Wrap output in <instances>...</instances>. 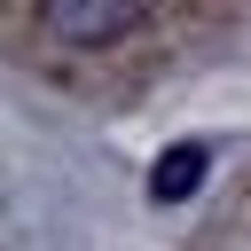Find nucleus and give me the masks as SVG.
Instances as JSON below:
<instances>
[{
  "mask_svg": "<svg viewBox=\"0 0 251 251\" xmlns=\"http://www.w3.org/2000/svg\"><path fill=\"white\" fill-rule=\"evenodd\" d=\"M204 157H212V141H180V149H165V157H157V173H149V196H157V204H180V196H196V180H204Z\"/></svg>",
  "mask_w": 251,
  "mask_h": 251,
  "instance_id": "obj_2",
  "label": "nucleus"
},
{
  "mask_svg": "<svg viewBox=\"0 0 251 251\" xmlns=\"http://www.w3.org/2000/svg\"><path fill=\"white\" fill-rule=\"evenodd\" d=\"M31 8H39V31L63 47H110L149 16V0H31Z\"/></svg>",
  "mask_w": 251,
  "mask_h": 251,
  "instance_id": "obj_1",
  "label": "nucleus"
}]
</instances>
